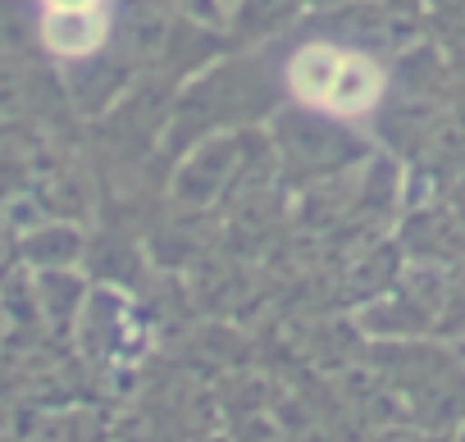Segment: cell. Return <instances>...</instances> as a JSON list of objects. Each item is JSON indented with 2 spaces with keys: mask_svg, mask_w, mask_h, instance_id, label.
I'll use <instances>...</instances> for the list:
<instances>
[{
  "mask_svg": "<svg viewBox=\"0 0 465 442\" xmlns=\"http://www.w3.org/2000/svg\"><path fill=\"white\" fill-rule=\"evenodd\" d=\"M37 37L60 60H87L110 42V10H42Z\"/></svg>",
  "mask_w": 465,
  "mask_h": 442,
  "instance_id": "6da1fadb",
  "label": "cell"
},
{
  "mask_svg": "<svg viewBox=\"0 0 465 442\" xmlns=\"http://www.w3.org/2000/svg\"><path fill=\"white\" fill-rule=\"evenodd\" d=\"M342 55H347V51H338V46H329V42H306V46L292 51V60H288V92H292L306 110H324Z\"/></svg>",
  "mask_w": 465,
  "mask_h": 442,
  "instance_id": "7a4b0ae2",
  "label": "cell"
},
{
  "mask_svg": "<svg viewBox=\"0 0 465 442\" xmlns=\"http://www.w3.org/2000/svg\"><path fill=\"white\" fill-rule=\"evenodd\" d=\"M379 96H383V69H379L370 55H351V51H347L342 64H338V78H333V92H329L324 110L351 119V114L374 110Z\"/></svg>",
  "mask_w": 465,
  "mask_h": 442,
  "instance_id": "3957f363",
  "label": "cell"
},
{
  "mask_svg": "<svg viewBox=\"0 0 465 442\" xmlns=\"http://www.w3.org/2000/svg\"><path fill=\"white\" fill-rule=\"evenodd\" d=\"M24 256L42 270H64L83 256V233L69 224H42L24 238Z\"/></svg>",
  "mask_w": 465,
  "mask_h": 442,
  "instance_id": "277c9868",
  "label": "cell"
},
{
  "mask_svg": "<svg viewBox=\"0 0 465 442\" xmlns=\"http://www.w3.org/2000/svg\"><path fill=\"white\" fill-rule=\"evenodd\" d=\"M292 10H297V0H247V24H256V33H270Z\"/></svg>",
  "mask_w": 465,
  "mask_h": 442,
  "instance_id": "5b68a950",
  "label": "cell"
},
{
  "mask_svg": "<svg viewBox=\"0 0 465 442\" xmlns=\"http://www.w3.org/2000/svg\"><path fill=\"white\" fill-rule=\"evenodd\" d=\"M24 24L15 19V5H10V0H0V51H10L24 33H19Z\"/></svg>",
  "mask_w": 465,
  "mask_h": 442,
  "instance_id": "8992f818",
  "label": "cell"
},
{
  "mask_svg": "<svg viewBox=\"0 0 465 442\" xmlns=\"http://www.w3.org/2000/svg\"><path fill=\"white\" fill-rule=\"evenodd\" d=\"M42 10H110V0H42Z\"/></svg>",
  "mask_w": 465,
  "mask_h": 442,
  "instance_id": "52a82bcc",
  "label": "cell"
},
{
  "mask_svg": "<svg viewBox=\"0 0 465 442\" xmlns=\"http://www.w3.org/2000/svg\"><path fill=\"white\" fill-rule=\"evenodd\" d=\"M178 10H187V15H196V19H214L219 15V5L214 0H173Z\"/></svg>",
  "mask_w": 465,
  "mask_h": 442,
  "instance_id": "ba28073f",
  "label": "cell"
},
{
  "mask_svg": "<svg viewBox=\"0 0 465 442\" xmlns=\"http://www.w3.org/2000/svg\"><path fill=\"white\" fill-rule=\"evenodd\" d=\"M0 260H5V219H0Z\"/></svg>",
  "mask_w": 465,
  "mask_h": 442,
  "instance_id": "9c48e42d",
  "label": "cell"
}]
</instances>
